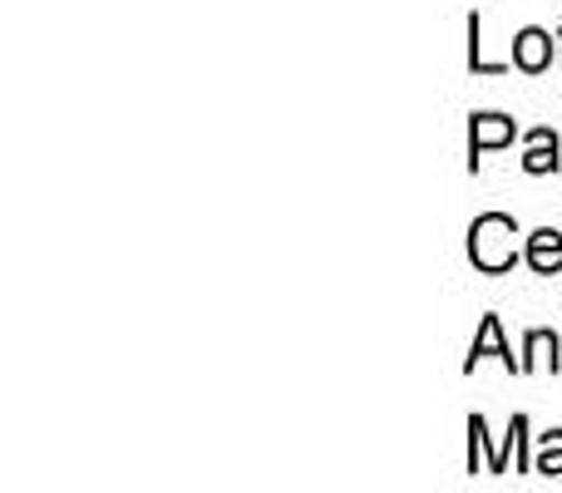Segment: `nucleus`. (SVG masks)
Masks as SVG:
<instances>
[{
	"label": "nucleus",
	"instance_id": "obj_8",
	"mask_svg": "<svg viewBox=\"0 0 562 493\" xmlns=\"http://www.w3.org/2000/svg\"><path fill=\"white\" fill-rule=\"evenodd\" d=\"M479 30H484V20H479V10L474 15H469V69H474V75H508V69H514V59H488L484 55V35H479Z\"/></svg>",
	"mask_w": 562,
	"mask_h": 493
},
{
	"label": "nucleus",
	"instance_id": "obj_3",
	"mask_svg": "<svg viewBox=\"0 0 562 493\" xmlns=\"http://www.w3.org/2000/svg\"><path fill=\"white\" fill-rule=\"evenodd\" d=\"M504 360V370H514V376H524V360L508 350V340H504V321L498 316H484V326H479V336H474V346H469V360H464V370L474 376V366L479 360Z\"/></svg>",
	"mask_w": 562,
	"mask_h": 493
},
{
	"label": "nucleus",
	"instance_id": "obj_9",
	"mask_svg": "<svg viewBox=\"0 0 562 493\" xmlns=\"http://www.w3.org/2000/svg\"><path fill=\"white\" fill-rule=\"evenodd\" d=\"M533 474L562 479V429H548V435L538 439V455H533Z\"/></svg>",
	"mask_w": 562,
	"mask_h": 493
},
{
	"label": "nucleus",
	"instance_id": "obj_1",
	"mask_svg": "<svg viewBox=\"0 0 562 493\" xmlns=\"http://www.w3.org/2000/svg\"><path fill=\"white\" fill-rule=\"evenodd\" d=\"M518 223L508 213H484L474 217V227H469V261H474L484 277H498V271H508L524 251H518Z\"/></svg>",
	"mask_w": 562,
	"mask_h": 493
},
{
	"label": "nucleus",
	"instance_id": "obj_10",
	"mask_svg": "<svg viewBox=\"0 0 562 493\" xmlns=\"http://www.w3.org/2000/svg\"><path fill=\"white\" fill-rule=\"evenodd\" d=\"M558 49H562V25H558Z\"/></svg>",
	"mask_w": 562,
	"mask_h": 493
},
{
	"label": "nucleus",
	"instance_id": "obj_5",
	"mask_svg": "<svg viewBox=\"0 0 562 493\" xmlns=\"http://www.w3.org/2000/svg\"><path fill=\"white\" fill-rule=\"evenodd\" d=\"M562 168V144L553 128H528L524 134V173L543 178V173H558Z\"/></svg>",
	"mask_w": 562,
	"mask_h": 493
},
{
	"label": "nucleus",
	"instance_id": "obj_7",
	"mask_svg": "<svg viewBox=\"0 0 562 493\" xmlns=\"http://www.w3.org/2000/svg\"><path fill=\"white\" fill-rule=\"evenodd\" d=\"M533 370H562V340L553 330H528L524 336V376H533Z\"/></svg>",
	"mask_w": 562,
	"mask_h": 493
},
{
	"label": "nucleus",
	"instance_id": "obj_6",
	"mask_svg": "<svg viewBox=\"0 0 562 493\" xmlns=\"http://www.w3.org/2000/svg\"><path fill=\"white\" fill-rule=\"evenodd\" d=\"M524 261L538 271V277H558L562 271V233L558 227H538V233H528Z\"/></svg>",
	"mask_w": 562,
	"mask_h": 493
},
{
	"label": "nucleus",
	"instance_id": "obj_4",
	"mask_svg": "<svg viewBox=\"0 0 562 493\" xmlns=\"http://www.w3.org/2000/svg\"><path fill=\"white\" fill-rule=\"evenodd\" d=\"M553 65V35L538 25H524L514 35V69H524V75H543V69Z\"/></svg>",
	"mask_w": 562,
	"mask_h": 493
},
{
	"label": "nucleus",
	"instance_id": "obj_2",
	"mask_svg": "<svg viewBox=\"0 0 562 493\" xmlns=\"http://www.w3.org/2000/svg\"><path fill=\"white\" fill-rule=\"evenodd\" d=\"M518 138V124L508 114H474L469 124V173H479L488 148H508Z\"/></svg>",
	"mask_w": 562,
	"mask_h": 493
}]
</instances>
